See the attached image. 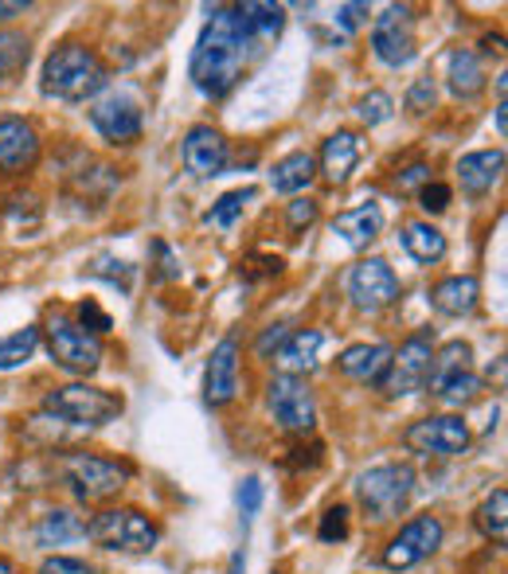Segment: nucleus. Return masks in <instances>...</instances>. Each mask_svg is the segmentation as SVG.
<instances>
[{
    "label": "nucleus",
    "mask_w": 508,
    "mask_h": 574,
    "mask_svg": "<svg viewBox=\"0 0 508 574\" xmlns=\"http://www.w3.org/2000/svg\"><path fill=\"white\" fill-rule=\"evenodd\" d=\"M403 250L422 266L442 263V258H446V235L438 231L434 224H427V219H414V224L403 227Z\"/></svg>",
    "instance_id": "c85d7f7f"
},
{
    "label": "nucleus",
    "mask_w": 508,
    "mask_h": 574,
    "mask_svg": "<svg viewBox=\"0 0 508 574\" xmlns=\"http://www.w3.org/2000/svg\"><path fill=\"white\" fill-rule=\"evenodd\" d=\"M411 493H414V469L403 462L375 465V469L356 477V496L372 519L399 516L407 508V501H411Z\"/></svg>",
    "instance_id": "39448f33"
},
{
    "label": "nucleus",
    "mask_w": 508,
    "mask_h": 574,
    "mask_svg": "<svg viewBox=\"0 0 508 574\" xmlns=\"http://www.w3.org/2000/svg\"><path fill=\"white\" fill-rule=\"evenodd\" d=\"M427 383L446 407H466L481 395V375L473 367H430Z\"/></svg>",
    "instance_id": "6ab92c4d"
},
{
    "label": "nucleus",
    "mask_w": 508,
    "mask_h": 574,
    "mask_svg": "<svg viewBox=\"0 0 508 574\" xmlns=\"http://www.w3.org/2000/svg\"><path fill=\"white\" fill-rule=\"evenodd\" d=\"M500 172H505V152L500 149L466 152V157L458 160L461 191H469V196H485V191H492V184L500 180Z\"/></svg>",
    "instance_id": "aec40b11"
},
{
    "label": "nucleus",
    "mask_w": 508,
    "mask_h": 574,
    "mask_svg": "<svg viewBox=\"0 0 508 574\" xmlns=\"http://www.w3.org/2000/svg\"><path fill=\"white\" fill-rule=\"evenodd\" d=\"M258 508H263V481L246 477L243 485H238V512H243V519H254Z\"/></svg>",
    "instance_id": "ea45409f"
},
{
    "label": "nucleus",
    "mask_w": 508,
    "mask_h": 574,
    "mask_svg": "<svg viewBox=\"0 0 508 574\" xmlns=\"http://www.w3.org/2000/svg\"><path fill=\"white\" fill-rule=\"evenodd\" d=\"M90 126L110 145H134L145 129V118H141V106L129 95H106L90 106Z\"/></svg>",
    "instance_id": "4468645a"
},
{
    "label": "nucleus",
    "mask_w": 508,
    "mask_h": 574,
    "mask_svg": "<svg viewBox=\"0 0 508 574\" xmlns=\"http://www.w3.org/2000/svg\"><path fill=\"white\" fill-rule=\"evenodd\" d=\"M469 364H473V348H469L466 340H450L430 359V367H469Z\"/></svg>",
    "instance_id": "a19ab883"
},
{
    "label": "nucleus",
    "mask_w": 508,
    "mask_h": 574,
    "mask_svg": "<svg viewBox=\"0 0 508 574\" xmlns=\"http://www.w3.org/2000/svg\"><path fill=\"white\" fill-rule=\"evenodd\" d=\"M372 51L383 67H407L419 51L414 40V12L407 4H391L372 24Z\"/></svg>",
    "instance_id": "f8f14e48"
},
{
    "label": "nucleus",
    "mask_w": 508,
    "mask_h": 574,
    "mask_svg": "<svg viewBox=\"0 0 508 574\" xmlns=\"http://www.w3.org/2000/svg\"><path fill=\"white\" fill-rule=\"evenodd\" d=\"M266 403H271L274 423L286 434H310L318 426V403H313V392L305 387V379L297 375H274L271 387H266Z\"/></svg>",
    "instance_id": "1a4fd4ad"
},
{
    "label": "nucleus",
    "mask_w": 508,
    "mask_h": 574,
    "mask_svg": "<svg viewBox=\"0 0 508 574\" xmlns=\"http://www.w3.org/2000/svg\"><path fill=\"white\" fill-rule=\"evenodd\" d=\"M87 519L71 508H56L48 516H40V524L32 527V540L36 547H67L75 540H87Z\"/></svg>",
    "instance_id": "5701e85b"
},
{
    "label": "nucleus",
    "mask_w": 508,
    "mask_h": 574,
    "mask_svg": "<svg viewBox=\"0 0 508 574\" xmlns=\"http://www.w3.org/2000/svg\"><path fill=\"white\" fill-rule=\"evenodd\" d=\"M106 82H110V71L87 43H63L43 59L40 90L59 102H87V98L102 95Z\"/></svg>",
    "instance_id": "f03ea898"
},
{
    "label": "nucleus",
    "mask_w": 508,
    "mask_h": 574,
    "mask_svg": "<svg viewBox=\"0 0 508 574\" xmlns=\"http://www.w3.org/2000/svg\"><path fill=\"white\" fill-rule=\"evenodd\" d=\"M360 165V137L352 129H336L325 145H321V176L329 184H344L352 168Z\"/></svg>",
    "instance_id": "412c9836"
},
{
    "label": "nucleus",
    "mask_w": 508,
    "mask_h": 574,
    "mask_svg": "<svg viewBox=\"0 0 508 574\" xmlns=\"http://www.w3.org/2000/svg\"><path fill=\"white\" fill-rule=\"evenodd\" d=\"M364 20H368V4H341V9H336V24H341L344 32H356Z\"/></svg>",
    "instance_id": "49530a36"
},
{
    "label": "nucleus",
    "mask_w": 508,
    "mask_h": 574,
    "mask_svg": "<svg viewBox=\"0 0 508 574\" xmlns=\"http://www.w3.org/2000/svg\"><path fill=\"white\" fill-rule=\"evenodd\" d=\"M79 325L87 328V333L102 336V333H110V328H114V320L106 317L102 309H98V301H82L79 305Z\"/></svg>",
    "instance_id": "c03bdc74"
},
{
    "label": "nucleus",
    "mask_w": 508,
    "mask_h": 574,
    "mask_svg": "<svg viewBox=\"0 0 508 574\" xmlns=\"http://www.w3.org/2000/svg\"><path fill=\"white\" fill-rule=\"evenodd\" d=\"M318 540L321 543L349 540V508H344V504H333V508H325V516H321V524H318Z\"/></svg>",
    "instance_id": "f704fd0d"
},
{
    "label": "nucleus",
    "mask_w": 508,
    "mask_h": 574,
    "mask_svg": "<svg viewBox=\"0 0 508 574\" xmlns=\"http://www.w3.org/2000/svg\"><path fill=\"white\" fill-rule=\"evenodd\" d=\"M446 540V527L438 516H414L399 527V535H391V543L383 547V566L391 571H411L414 563L430 558Z\"/></svg>",
    "instance_id": "9b49d317"
},
{
    "label": "nucleus",
    "mask_w": 508,
    "mask_h": 574,
    "mask_svg": "<svg viewBox=\"0 0 508 574\" xmlns=\"http://www.w3.org/2000/svg\"><path fill=\"white\" fill-rule=\"evenodd\" d=\"M497 133H500V137L508 133V102H505V98L497 102Z\"/></svg>",
    "instance_id": "8fccbe9b"
},
{
    "label": "nucleus",
    "mask_w": 508,
    "mask_h": 574,
    "mask_svg": "<svg viewBox=\"0 0 508 574\" xmlns=\"http://www.w3.org/2000/svg\"><path fill=\"white\" fill-rule=\"evenodd\" d=\"M28 9H32L28 0H0V24H9V20L25 17Z\"/></svg>",
    "instance_id": "09e8293b"
},
{
    "label": "nucleus",
    "mask_w": 508,
    "mask_h": 574,
    "mask_svg": "<svg viewBox=\"0 0 508 574\" xmlns=\"http://www.w3.org/2000/svg\"><path fill=\"white\" fill-rule=\"evenodd\" d=\"M263 56V48L254 43L251 28H246L238 4H219L207 17L204 32H199L196 48H192V87L204 98H223L238 87L246 63Z\"/></svg>",
    "instance_id": "f257e3e1"
},
{
    "label": "nucleus",
    "mask_w": 508,
    "mask_h": 574,
    "mask_svg": "<svg viewBox=\"0 0 508 574\" xmlns=\"http://www.w3.org/2000/svg\"><path fill=\"white\" fill-rule=\"evenodd\" d=\"M333 231L349 243L352 250H364L375 235L383 231V211L375 204H360V208H349L333 219Z\"/></svg>",
    "instance_id": "393cba45"
},
{
    "label": "nucleus",
    "mask_w": 508,
    "mask_h": 574,
    "mask_svg": "<svg viewBox=\"0 0 508 574\" xmlns=\"http://www.w3.org/2000/svg\"><path fill=\"white\" fill-rule=\"evenodd\" d=\"M258 196V188H235V191H227V196H219V204H215L212 211H207V224L212 227H235V219L243 216V208L246 204Z\"/></svg>",
    "instance_id": "473e14b6"
},
{
    "label": "nucleus",
    "mask_w": 508,
    "mask_h": 574,
    "mask_svg": "<svg viewBox=\"0 0 508 574\" xmlns=\"http://www.w3.org/2000/svg\"><path fill=\"white\" fill-rule=\"evenodd\" d=\"M318 200H305V196H302V200H294V204H290V208H286V219H290V231H302V227H313V224H318Z\"/></svg>",
    "instance_id": "37998d69"
},
{
    "label": "nucleus",
    "mask_w": 508,
    "mask_h": 574,
    "mask_svg": "<svg viewBox=\"0 0 508 574\" xmlns=\"http://www.w3.org/2000/svg\"><path fill=\"white\" fill-rule=\"evenodd\" d=\"M40 574H90V566L71 555H51V558H43Z\"/></svg>",
    "instance_id": "a18cd8bd"
},
{
    "label": "nucleus",
    "mask_w": 508,
    "mask_h": 574,
    "mask_svg": "<svg viewBox=\"0 0 508 574\" xmlns=\"http://www.w3.org/2000/svg\"><path fill=\"white\" fill-rule=\"evenodd\" d=\"M434 79H414L411 90H407V110L414 113V118H422V113L434 106Z\"/></svg>",
    "instance_id": "4c0bfd02"
},
{
    "label": "nucleus",
    "mask_w": 508,
    "mask_h": 574,
    "mask_svg": "<svg viewBox=\"0 0 508 574\" xmlns=\"http://www.w3.org/2000/svg\"><path fill=\"white\" fill-rule=\"evenodd\" d=\"M286 336H290V325H286V320H279V325H266L263 336H258V344H254V352H258L263 359H271V352L279 356V348L286 344Z\"/></svg>",
    "instance_id": "79ce46f5"
},
{
    "label": "nucleus",
    "mask_w": 508,
    "mask_h": 574,
    "mask_svg": "<svg viewBox=\"0 0 508 574\" xmlns=\"http://www.w3.org/2000/svg\"><path fill=\"white\" fill-rule=\"evenodd\" d=\"M28 56H32V48H28L25 36H20V32H0V87L17 82V75L28 67Z\"/></svg>",
    "instance_id": "7c9ffc66"
},
{
    "label": "nucleus",
    "mask_w": 508,
    "mask_h": 574,
    "mask_svg": "<svg viewBox=\"0 0 508 574\" xmlns=\"http://www.w3.org/2000/svg\"><path fill=\"white\" fill-rule=\"evenodd\" d=\"M430 359H434V336H430V328H419V333H411L399 344V352H391L388 372L375 379V387L388 399H403V395L422 392L430 379Z\"/></svg>",
    "instance_id": "20e7f679"
},
{
    "label": "nucleus",
    "mask_w": 508,
    "mask_h": 574,
    "mask_svg": "<svg viewBox=\"0 0 508 574\" xmlns=\"http://www.w3.org/2000/svg\"><path fill=\"white\" fill-rule=\"evenodd\" d=\"M180 160L192 176L207 180V176H219L227 168V141H223L219 129L212 126H192L184 133V145H180Z\"/></svg>",
    "instance_id": "dca6fc26"
},
{
    "label": "nucleus",
    "mask_w": 508,
    "mask_h": 574,
    "mask_svg": "<svg viewBox=\"0 0 508 574\" xmlns=\"http://www.w3.org/2000/svg\"><path fill=\"white\" fill-rule=\"evenodd\" d=\"M90 274H95V278L114 281V286H121V294H129V286H134V266L118 263V258H95Z\"/></svg>",
    "instance_id": "e433bc0d"
},
{
    "label": "nucleus",
    "mask_w": 508,
    "mask_h": 574,
    "mask_svg": "<svg viewBox=\"0 0 508 574\" xmlns=\"http://www.w3.org/2000/svg\"><path fill=\"white\" fill-rule=\"evenodd\" d=\"M282 258L279 255H246L243 266H238V278L243 281H258V278H274V274H282Z\"/></svg>",
    "instance_id": "c9c22d12"
},
{
    "label": "nucleus",
    "mask_w": 508,
    "mask_h": 574,
    "mask_svg": "<svg viewBox=\"0 0 508 574\" xmlns=\"http://www.w3.org/2000/svg\"><path fill=\"white\" fill-rule=\"evenodd\" d=\"M450 196H453V191L446 188V184H434V180H427L419 188V204H422V211H427V216H438V211L450 208Z\"/></svg>",
    "instance_id": "58836bf2"
},
{
    "label": "nucleus",
    "mask_w": 508,
    "mask_h": 574,
    "mask_svg": "<svg viewBox=\"0 0 508 574\" xmlns=\"http://www.w3.org/2000/svg\"><path fill=\"white\" fill-rule=\"evenodd\" d=\"M403 446L422 457H458L469 446V426L453 415H430L403 430Z\"/></svg>",
    "instance_id": "ddd939ff"
},
{
    "label": "nucleus",
    "mask_w": 508,
    "mask_h": 574,
    "mask_svg": "<svg viewBox=\"0 0 508 574\" xmlns=\"http://www.w3.org/2000/svg\"><path fill=\"white\" fill-rule=\"evenodd\" d=\"M446 82L453 98H477L485 90V67L469 48H453L446 56Z\"/></svg>",
    "instance_id": "a878e982"
},
{
    "label": "nucleus",
    "mask_w": 508,
    "mask_h": 574,
    "mask_svg": "<svg viewBox=\"0 0 508 574\" xmlns=\"http://www.w3.org/2000/svg\"><path fill=\"white\" fill-rule=\"evenodd\" d=\"M427 180H430V168L427 165H411V168H403V172L395 176V188L399 191H414V188H422Z\"/></svg>",
    "instance_id": "de8ad7c7"
},
{
    "label": "nucleus",
    "mask_w": 508,
    "mask_h": 574,
    "mask_svg": "<svg viewBox=\"0 0 508 574\" xmlns=\"http://www.w3.org/2000/svg\"><path fill=\"white\" fill-rule=\"evenodd\" d=\"M481 301V281L473 274H450L430 289V305H434L442 317H469Z\"/></svg>",
    "instance_id": "a211bd4d"
},
{
    "label": "nucleus",
    "mask_w": 508,
    "mask_h": 574,
    "mask_svg": "<svg viewBox=\"0 0 508 574\" xmlns=\"http://www.w3.org/2000/svg\"><path fill=\"white\" fill-rule=\"evenodd\" d=\"M87 535L98 543V547L106 551H134V555H141V551H153L160 540L157 524H153L145 512L137 508H106L98 512L95 519H90Z\"/></svg>",
    "instance_id": "0eeeda50"
},
{
    "label": "nucleus",
    "mask_w": 508,
    "mask_h": 574,
    "mask_svg": "<svg viewBox=\"0 0 508 574\" xmlns=\"http://www.w3.org/2000/svg\"><path fill=\"white\" fill-rule=\"evenodd\" d=\"M344 289H349L352 305H356L360 313H383L403 294L395 270H391L383 258H364V263L352 266L349 278H344Z\"/></svg>",
    "instance_id": "9d476101"
},
{
    "label": "nucleus",
    "mask_w": 508,
    "mask_h": 574,
    "mask_svg": "<svg viewBox=\"0 0 508 574\" xmlns=\"http://www.w3.org/2000/svg\"><path fill=\"white\" fill-rule=\"evenodd\" d=\"M67 485L75 488L79 501H110L126 488V481L134 477L126 462H114V457H98V454H71L63 465Z\"/></svg>",
    "instance_id": "6e6552de"
},
{
    "label": "nucleus",
    "mask_w": 508,
    "mask_h": 574,
    "mask_svg": "<svg viewBox=\"0 0 508 574\" xmlns=\"http://www.w3.org/2000/svg\"><path fill=\"white\" fill-rule=\"evenodd\" d=\"M243 566H246L243 551H235V558H231V574H243Z\"/></svg>",
    "instance_id": "603ef678"
},
{
    "label": "nucleus",
    "mask_w": 508,
    "mask_h": 574,
    "mask_svg": "<svg viewBox=\"0 0 508 574\" xmlns=\"http://www.w3.org/2000/svg\"><path fill=\"white\" fill-rule=\"evenodd\" d=\"M391 352H395L391 344H352V348L341 352L336 367H341V375H349V379H356V383H375L383 372H388Z\"/></svg>",
    "instance_id": "4be33fe9"
},
{
    "label": "nucleus",
    "mask_w": 508,
    "mask_h": 574,
    "mask_svg": "<svg viewBox=\"0 0 508 574\" xmlns=\"http://www.w3.org/2000/svg\"><path fill=\"white\" fill-rule=\"evenodd\" d=\"M40 160V137L25 118H0V168L4 172H28Z\"/></svg>",
    "instance_id": "f3484780"
},
{
    "label": "nucleus",
    "mask_w": 508,
    "mask_h": 574,
    "mask_svg": "<svg viewBox=\"0 0 508 574\" xmlns=\"http://www.w3.org/2000/svg\"><path fill=\"white\" fill-rule=\"evenodd\" d=\"M48 352L71 375H95L102 367V336L87 333L67 313H51L48 317Z\"/></svg>",
    "instance_id": "423d86ee"
},
{
    "label": "nucleus",
    "mask_w": 508,
    "mask_h": 574,
    "mask_svg": "<svg viewBox=\"0 0 508 574\" xmlns=\"http://www.w3.org/2000/svg\"><path fill=\"white\" fill-rule=\"evenodd\" d=\"M356 113L364 126H383V121L395 113V102H391L388 90H368V95L356 102Z\"/></svg>",
    "instance_id": "72a5a7b5"
},
{
    "label": "nucleus",
    "mask_w": 508,
    "mask_h": 574,
    "mask_svg": "<svg viewBox=\"0 0 508 574\" xmlns=\"http://www.w3.org/2000/svg\"><path fill=\"white\" fill-rule=\"evenodd\" d=\"M477 527H481V535L492 543L508 540V493L505 488H492V493L481 501V508H477Z\"/></svg>",
    "instance_id": "c756f323"
},
{
    "label": "nucleus",
    "mask_w": 508,
    "mask_h": 574,
    "mask_svg": "<svg viewBox=\"0 0 508 574\" xmlns=\"http://www.w3.org/2000/svg\"><path fill=\"white\" fill-rule=\"evenodd\" d=\"M238 395V340L235 336H223L215 344L212 359H207L204 372V403L207 407H227Z\"/></svg>",
    "instance_id": "2eb2a0df"
},
{
    "label": "nucleus",
    "mask_w": 508,
    "mask_h": 574,
    "mask_svg": "<svg viewBox=\"0 0 508 574\" xmlns=\"http://www.w3.org/2000/svg\"><path fill=\"white\" fill-rule=\"evenodd\" d=\"M0 574H17V566H12L9 558H0Z\"/></svg>",
    "instance_id": "864d4df0"
},
{
    "label": "nucleus",
    "mask_w": 508,
    "mask_h": 574,
    "mask_svg": "<svg viewBox=\"0 0 508 574\" xmlns=\"http://www.w3.org/2000/svg\"><path fill=\"white\" fill-rule=\"evenodd\" d=\"M485 51H489V56H500V36H485Z\"/></svg>",
    "instance_id": "3c124183"
},
{
    "label": "nucleus",
    "mask_w": 508,
    "mask_h": 574,
    "mask_svg": "<svg viewBox=\"0 0 508 574\" xmlns=\"http://www.w3.org/2000/svg\"><path fill=\"white\" fill-rule=\"evenodd\" d=\"M321 344H325V336L318 333V328H302V333H290L286 344L279 348V367L282 375H310L313 367H318V352Z\"/></svg>",
    "instance_id": "b1692460"
},
{
    "label": "nucleus",
    "mask_w": 508,
    "mask_h": 574,
    "mask_svg": "<svg viewBox=\"0 0 508 574\" xmlns=\"http://www.w3.org/2000/svg\"><path fill=\"white\" fill-rule=\"evenodd\" d=\"M313 180H318V157H313V152H290L271 172V188L282 191V196H297V191H305Z\"/></svg>",
    "instance_id": "bb28decb"
},
{
    "label": "nucleus",
    "mask_w": 508,
    "mask_h": 574,
    "mask_svg": "<svg viewBox=\"0 0 508 574\" xmlns=\"http://www.w3.org/2000/svg\"><path fill=\"white\" fill-rule=\"evenodd\" d=\"M238 12H243L246 28H251L254 43L258 48H271L274 40L282 36V28H286V9L282 4H266V0H246V4H238Z\"/></svg>",
    "instance_id": "cd10ccee"
},
{
    "label": "nucleus",
    "mask_w": 508,
    "mask_h": 574,
    "mask_svg": "<svg viewBox=\"0 0 508 574\" xmlns=\"http://www.w3.org/2000/svg\"><path fill=\"white\" fill-rule=\"evenodd\" d=\"M43 410L71 426H106L126 410V403H121V395L90 387V383H67V387L43 395Z\"/></svg>",
    "instance_id": "7ed1b4c3"
},
{
    "label": "nucleus",
    "mask_w": 508,
    "mask_h": 574,
    "mask_svg": "<svg viewBox=\"0 0 508 574\" xmlns=\"http://www.w3.org/2000/svg\"><path fill=\"white\" fill-rule=\"evenodd\" d=\"M36 348H40V328H20V333L4 336L0 340V372L25 367L36 356Z\"/></svg>",
    "instance_id": "2f4dec72"
}]
</instances>
